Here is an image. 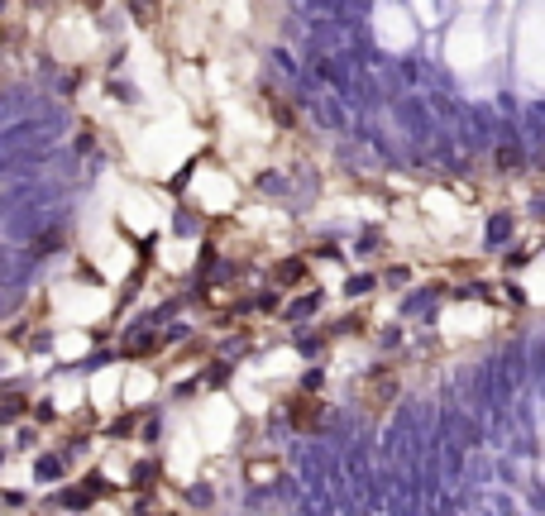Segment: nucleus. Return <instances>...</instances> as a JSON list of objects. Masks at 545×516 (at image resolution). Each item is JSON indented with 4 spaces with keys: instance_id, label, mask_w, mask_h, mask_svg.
Segmentation results:
<instances>
[{
    "instance_id": "nucleus-1",
    "label": "nucleus",
    "mask_w": 545,
    "mask_h": 516,
    "mask_svg": "<svg viewBox=\"0 0 545 516\" xmlns=\"http://www.w3.org/2000/svg\"><path fill=\"white\" fill-rule=\"evenodd\" d=\"M512 230H517L512 211H493V215H488V249H502V244L512 239Z\"/></svg>"
},
{
    "instance_id": "nucleus-2",
    "label": "nucleus",
    "mask_w": 545,
    "mask_h": 516,
    "mask_svg": "<svg viewBox=\"0 0 545 516\" xmlns=\"http://www.w3.org/2000/svg\"><path fill=\"white\" fill-rule=\"evenodd\" d=\"M63 459H58V454H44V459H39V464H34V483H58V478H63Z\"/></svg>"
},
{
    "instance_id": "nucleus-3",
    "label": "nucleus",
    "mask_w": 545,
    "mask_h": 516,
    "mask_svg": "<svg viewBox=\"0 0 545 516\" xmlns=\"http://www.w3.org/2000/svg\"><path fill=\"white\" fill-rule=\"evenodd\" d=\"M24 407H29L24 392H5V397H0V426H5V421H20Z\"/></svg>"
},
{
    "instance_id": "nucleus-4",
    "label": "nucleus",
    "mask_w": 545,
    "mask_h": 516,
    "mask_svg": "<svg viewBox=\"0 0 545 516\" xmlns=\"http://www.w3.org/2000/svg\"><path fill=\"white\" fill-rule=\"evenodd\" d=\"M311 311H321V292H306L302 301H292V306H287V321H302Z\"/></svg>"
},
{
    "instance_id": "nucleus-5",
    "label": "nucleus",
    "mask_w": 545,
    "mask_h": 516,
    "mask_svg": "<svg viewBox=\"0 0 545 516\" xmlns=\"http://www.w3.org/2000/svg\"><path fill=\"white\" fill-rule=\"evenodd\" d=\"M373 282H378V278H373V273H359V278H345V297H349V301H354V297H369V292H373Z\"/></svg>"
},
{
    "instance_id": "nucleus-6",
    "label": "nucleus",
    "mask_w": 545,
    "mask_h": 516,
    "mask_svg": "<svg viewBox=\"0 0 545 516\" xmlns=\"http://www.w3.org/2000/svg\"><path fill=\"white\" fill-rule=\"evenodd\" d=\"M263 192H278V196H287L292 192V182H287V172H263V182H259Z\"/></svg>"
}]
</instances>
